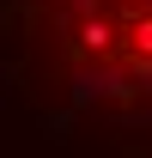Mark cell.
<instances>
[{"mask_svg": "<svg viewBox=\"0 0 152 158\" xmlns=\"http://www.w3.org/2000/svg\"><path fill=\"white\" fill-rule=\"evenodd\" d=\"M134 37H140V55H152V24H140Z\"/></svg>", "mask_w": 152, "mask_h": 158, "instance_id": "cell-1", "label": "cell"}]
</instances>
